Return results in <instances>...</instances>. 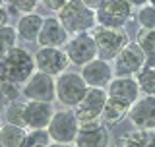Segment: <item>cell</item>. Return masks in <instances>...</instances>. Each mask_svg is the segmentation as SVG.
Listing matches in <instances>:
<instances>
[{"label":"cell","mask_w":155,"mask_h":147,"mask_svg":"<svg viewBox=\"0 0 155 147\" xmlns=\"http://www.w3.org/2000/svg\"><path fill=\"white\" fill-rule=\"evenodd\" d=\"M35 72V56L21 47H14L10 52L0 56V77L4 83L23 85Z\"/></svg>","instance_id":"6da1fadb"},{"label":"cell","mask_w":155,"mask_h":147,"mask_svg":"<svg viewBox=\"0 0 155 147\" xmlns=\"http://www.w3.org/2000/svg\"><path fill=\"white\" fill-rule=\"evenodd\" d=\"M56 18L70 35L78 33H89L97 25V14L84 0H68L64 8L56 12Z\"/></svg>","instance_id":"7a4b0ae2"},{"label":"cell","mask_w":155,"mask_h":147,"mask_svg":"<svg viewBox=\"0 0 155 147\" xmlns=\"http://www.w3.org/2000/svg\"><path fill=\"white\" fill-rule=\"evenodd\" d=\"M95 43H97V58L103 60H114L120 54V51L130 43L126 29H116V27H105V25H95L91 29Z\"/></svg>","instance_id":"3957f363"},{"label":"cell","mask_w":155,"mask_h":147,"mask_svg":"<svg viewBox=\"0 0 155 147\" xmlns=\"http://www.w3.org/2000/svg\"><path fill=\"white\" fill-rule=\"evenodd\" d=\"M56 80V101L60 103L64 109H76L80 101L85 97L89 85L81 77L80 72H64L60 74Z\"/></svg>","instance_id":"277c9868"},{"label":"cell","mask_w":155,"mask_h":147,"mask_svg":"<svg viewBox=\"0 0 155 147\" xmlns=\"http://www.w3.org/2000/svg\"><path fill=\"white\" fill-rule=\"evenodd\" d=\"M97 25L124 29L126 23L132 19L134 4L130 0H101L95 8Z\"/></svg>","instance_id":"5b68a950"},{"label":"cell","mask_w":155,"mask_h":147,"mask_svg":"<svg viewBox=\"0 0 155 147\" xmlns=\"http://www.w3.org/2000/svg\"><path fill=\"white\" fill-rule=\"evenodd\" d=\"M64 52L70 58V64L74 66H85L91 60L97 58V43L93 35L89 33H78V35H70L68 43L64 45Z\"/></svg>","instance_id":"8992f818"},{"label":"cell","mask_w":155,"mask_h":147,"mask_svg":"<svg viewBox=\"0 0 155 147\" xmlns=\"http://www.w3.org/2000/svg\"><path fill=\"white\" fill-rule=\"evenodd\" d=\"M48 134H51L52 141L58 143H74L78 138V132H80V122L76 118L74 110H54L51 124H48Z\"/></svg>","instance_id":"52a82bcc"},{"label":"cell","mask_w":155,"mask_h":147,"mask_svg":"<svg viewBox=\"0 0 155 147\" xmlns=\"http://www.w3.org/2000/svg\"><path fill=\"white\" fill-rule=\"evenodd\" d=\"M107 99H109L107 89H101V87H89L87 93H85V97L74 109L78 122H80V124H85V122L101 120L103 110H105V105H107Z\"/></svg>","instance_id":"ba28073f"},{"label":"cell","mask_w":155,"mask_h":147,"mask_svg":"<svg viewBox=\"0 0 155 147\" xmlns=\"http://www.w3.org/2000/svg\"><path fill=\"white\" fill-rule=\"evenodd\" d=\"M21 95L27 101L52 103L56 101V80L52 76H48V74H43L37 70L21 85Z\"/></svg>","instance_id":"9c48e42d"},{"label":"cell","mask_w":155,"mask_h":147,"mask_svg":"<svg viewBox=\"0 0 155 147\" xmlns=\"http://www.w3.org/2000/svg\"><path fill=\"white\" fill-rule=\"evenodd\" d=\"M33 56H35L37 70L43 74H48L52 77H58L60 74H64L68 70V66H72L68 54L60 47H41Z\"/></svg>","instance_id":"30bf717a"},{"label":"cell","mask_w":155,"mask_h":147,"mask_svg":"<svg viewBox=\"0 0 155 147\" xmlns=\"http://www.w3.org/2000/svg\"><path fill=\"white\" fill-rule=\"evenodd\" d=\"M113 62H114V66H113L114 76L136 77V74L145 66V52L140 48L138 43H128Z\"/></svg>","instance_id":"8fae6325"},{"label":"cell","mask_w":155,"mask_h":147,"mask_svg":"<svg viewBox=\"0 0 155 147\" xmlns=\"http://www.w3.org/2000/svg\"><path fill=\"white\" fill-rule=\"evenodd\" d=\"M74 145L76 147H109L110 132L101 120L80 124V132H78Z\"/></svg>","instance_id":"7c38bea8"},{"label":"cell","mask_w":155,"mask_h":147,"mask_svg":"<svg viewBox=\"0 0 155 147\" xmlns=\"http://www.w3.org/2000/svg\"><path fill=\"white\" fill-rule=\"evenodd\" d=\"M80 74L89 87H101V89H107L114 77V70L110 66V62L103 60V58H95L89 64L81 66Z\"/></svg>","instance_id":"4fadbf2b"},{"label":"cell","mask_w":155,"mask_h":147,"mask_svg":"<svg viewBox=\"0 0 155 147\" xmlns=\"http://www.w3.org/2000/svg\"><path fill=\"white\" fill-rule=\"evenodd\" d=\"M107 93H109L110 99L122 101L130 106L142 97L140 85H138V81H136V77H132V76H114L113 81L107 87Z\"/></svg>","instance_id":"5bb4252c"},{"label":"cell","mask_w":155,"mask_h":147,"mask_svg":"<svg viewBox=\"0 0 155 147\" xmlns=\"http://www.w3.org/2000/svg\"><path fill=\"white\" fill-rule=\"evenodd\" d=\"M128 118L136 128L155 130V97L153 95H142L130 106Z\"/></svg>","instance_id":"9a60e30c"},{"label":"cell","mask_w":155,"mask_h":147,"mask_svg":"<svg viewBox=\"0 0 155 147\" xmlns=\"http://www.w3.org/2000/svg\"><path fill=\"white\" fill-rule=\"evenodd\" d=\"M52 116H54L52 103H43V101H27L25 103V128L27 130L48 128Z\"/></svg>","instance_id":"2e32d148"},{"label":"cell","mask_w":155,"mask_h":147,"mask_svg":"<svg viewBox=\"0 0 155 147\" xmlns=\"http://www.w3.org/2000/svg\"><path fill=\"white\" fill-rule=\"evenodd\" d=\"M70 39V33L64 29L58 18H45L39 33L37 45L39 47H64Z\"/></svg>","instance_id":"e0dca14e"},{"label":"cell","mask_w":155,"mask_h":147,"mask_svg":"<svg viewBox=\"0 0 155 147\" xmlns=\"http://www.w3.org/2000/svg\"><path fill=\"white\" fill-rule=\"evenodd\" d=\"M43 21H45V18L39 16V14H35V12L19 16L18 25H16L18 37L21 39V41H25V43L37 41V39H39V33H41V27H43Z\"/></svg>","instance_id":"ac0fdd59"},{"label":"cell","mask_w":155,"mask_h":147,"mask_svg":"<svg viewBox=\"0 0 155 147\" xmlns=\"http://www.w3.org/2000/svg\"><path fill=\"white\" fill-rule=\"evenodd\" d=\"M27 136V128L14 124H4L0 130V147H21Z\"/></svg>","instance_id":"d6986e66"},{"label":"cell","mask_w":155,"mask_h":147,"mask_svg":"<svg viewBox=\"0 0 155 147\" xmlns=\"http://www.w3.org/2000/svg\"><path fill=\"white\" fill-rule=\"evenodd\" d=\"M130 112V105H126L122 101H116V99H107V105H105V110H103V118L107 124H118L122 122Z\"/></svg>","instance_id":"ffe728a7"},{"label":"cell","mask_w":155,"mask_h":147,"mask_svg":"<svg viewBox=\"0 0 155 147\" xmlns=\"http://www.w3.org/2000/svg\"><path fill=\"white\" fill-rule=\"evenodd\" d=\"M4 118H6L8 124L25 128V103H19L18 99L6 103V106H4Z\"/></svg>","instance_id":"44dd1931"},{"label":"cell","mask_w":155,"mask_h":147,"mask_svg":"<svg viewBox=\"0 0 155 147\" xmlns=\"http://www.w3.org/2000/svg\"><path fill=\"white\" fill-rule=\"evenodd\" d=\"M136 81L140 85L142 95H153L155 97V68L143 66L142 70L136 74Z\"/></svg>","instance_id":"7402d4cb"},{"label":"cell","mask_w":155,"mask_h":147,"mask_svg":"<svg viewBox=\"0 0 155 147\" xmlns=\"http://www.w3.org/2000/svg\"><path fill=\"white\" fill-rule=\"evenodd\" d=\"M16 43H18V31H16V27L6 25V27L0 29V56H4L6 52L12 51L14 47H18Z\"/></svg>","instance_id":"603a6c76"},{"label":"cell","mask_w":155,"mask_h":147,"mask_svg":"<svg viewBox=\"0 0 155 147\" xmlns=\"http://www.w3.org/2000/svg\"><path fill=\"white\" fill-rule=\"evenodd\" d=\"M128 136H130V139H132V143L136 147H155V130L136 128Z\"/></svg>","instance_id":"cb8c5ba5"},{"label":"cell","mask_w":155,"mask_h":147,"mask_svg":"<svg viewBox=\"0 0 155 147\" xmlns=\"http://www.w3.org/2000/svg\"><path fill=\"white\" fill-rule=\"evenodd\" d=\"M51 134H48L47 128L43 130H27L25 141H23L21 147H33V145H48L51 143Z\"/></svg>","instance_id":"d4e9b609"},{"label":"cell","mask_w":155,"mask_h":147,"mask_svg":"<svg viewBox=\"0 0 155 147\" xmlns=\"http://www.w3.org/2000/svg\"><path fill=\"white\" fill-rule=\"evenodd\" d=\"M136 18H138L140 29H155V6H151V4L140 6Z\"/></svg>","instance_id":"484cf974"},{"label":"cell","mask_w":155,"mask_h":147,"mask_svg":"<svg viewBox=\"0 0 155 147\" xmlns=\"http://www.w3.org/2000/svg\"><path fill=\"white\" fill-rule=\"evenodd\" d=\"M8 4V12L10 14H31L35 12V8L39 6V0H6Z\"/></svg>","instance_id":"4316f807"},{"label":"cell","mask_w":155,"mask_h":147,"mask_svg":"<svg viewBox=\"0 0 155 147\" xmlns=\"http://www.w3.org/2000/svg\"><path fill=\"white\" fill-rule=\"evenodd\" d=\"M136 43L140 45V48L145 54H151L155 52V29H140Z\"/></svg>","instance_id":"83f0119b"},{"label":"cell","mask_w":155,"mask_h":147,"mask_svg":"<svg viewBox=\"0 0 155 147\" xmlns=\"http://www.w3.org/2000/svg\"><path fill=\"white\" fill-rule=\"evenodd\" d=\"M39 2H41V6L45 10H48V12H60L68 0H39Z\"/></svg>","instance_id":"f1b7e54d"},{"label":"cell","mask_w":155,"mask_h":147,"mask_svg":"<svg viewBox=\"0 0 155 147\" xmlns=\"http://www.w3.org/2000/svg\"><path fill=\"white\" fill-rule=\"evenodd\" d=\"M8 19H10V12H8L6 6H2L0 8V29L8 25Z\"/></svg>","instance_id":"f546056e"},{"label":"cell","mask_w":155,"mask_h":147,"mask_svg":"<svg viewBox=\"0 0 155 147\" xmlns=\"http://www.w3.org/2000/svg\"><path fill=\"white\" fill-rule=\"evenodd\" d=\"M116 147H136V145L132 143L130 136L126 134V136H122V138H118V139H116Z\"/></svg>","instance_id":"4dcf8cb0"},{"label":"cell","mask_w":155,"mask_h":147,"mask_svg":"<svg viewBox=\"0 0 155 147\" xmlns=\"http://www.w3.org/2000/svg\"><path fill=\"white\" fill-rule=\"evenodd\" d=\"M145 66L155 68V52H151V54H145Z\"/></svg>","instance_id":"1f68e13d"},{"label":"cell","mask_w":155,"mask_h":147,"mask_svg":"<svg viewBox=\"0 0 155 147\" xmlns=\"http://www.w3.org/2000/svg\"><path fill=\"white\" fill-rule=\"evenodd\" d=\"M48 147H76L74 143H58V141H51Z\"/></svg>","instance_id":"d6a6232c"},{"label":"cell","mask_w":155,"mask_h":147,"mask_svg":"<svg viewBox=\"0 0 155 147\" xmlns=\"http://www.w3.org/2000/svg\"><path fill=\"white\" fill-rule=\"evenodd\" d=\"M84 2L87 4V6H91V8H97V6H99V2H101V0H84Z\"/></svg>","instance_id":"836d02e7"},{"label":"cell","mask_w":155,"mask_h":147,"mask_svg":"<svg viewBox=\"0 0 155 147\" xmlns=\"http://www.w3.org/2000/svg\"><path fill=\"white\" fill-rule=\"evenodd\" d=\"M6 103H8V101H6V97H4V95H2V91H0V110H4Z\"/></svg>","instance_id":"e575fe53"},{"label":"cell","mask_w":155,"mask_h":147,"mask_svg":"<svg viewBox=\"0 0 155 147\" xmlns=\"http://www.w3.org/2000/svg\"><path fill=\"white\" fill-rule=\"evenodd\" d=\"M130 2H132L134 6H143V4H147V0H130Z\"/></svg>","instance_id":"d590c367"},{"label":"cell","mask_w":155,"mask_h":147,"mask_svg":"<svg viewBox=\"0 0 155 147\" xmlns=\"http://www.w3.org/2000/svg\"><path fill=\"white\" fill-rule=\"evenodd\" d=\"M147 4H151V6H155V0H147Z\"/></svg>","instance_id":"8d00e7d4"},{"label":"cell","mask_w":155,"mask_h":147,"mask_svg":"<svg viewBox=\"0 0 155 147\" xmlns=\"http://www.w3.org/2000/svg\"><path fill=\"white\" fill-rule=\"evenodd\" d=\"M4 4H6V0H0V8H2V6H4Z\"/></svg>","instance_id":"74e56055"},{"label":"cell","mask_w":155,"mask_h":147,"mask_svg":"<svg viewBox=\"0 0 155 147\" xmlns=\"http://www.w3.org/2000/svg\"><path fill=\"white\" fill-rule=\"evenodd\" d=\"M33 147H48V145H33Z\"/></svg>","instance_id":"f35d334b"},{"label":"cell","mask_w":155,"mask_h":147,"mask_svg":"<svg viewBox=\"0 0 155 147\" xmlns=\"http://www.w3.org/2000/svg\"><path fill=\"white\" fill-rule=\"evenodd\" d=\"M2 126H4V124H2V120H0V130H2Z\"/></svg>","instance_id":"ab89813d"},{"label":"cell","mask_w":155,"mask_h":147,"mask_svg":"<svg viewBox=\"0 0 155 147\" xmlns=\"http://www.w3.org/2000/svg\"><path fill=\"white\" fill-rule=\"evenodd\" d=\"M0 85H2V77H0Z\"/></svg>","instance_id":"60d3db41"}]
</instances>
